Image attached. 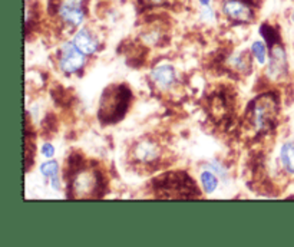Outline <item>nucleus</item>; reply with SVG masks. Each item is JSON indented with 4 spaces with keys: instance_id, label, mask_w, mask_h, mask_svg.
<instances>
[{
    "instance_id": "nucleus-1",
    "label": "nucleus",
    "mask_w": 294,
    "mask_h": 247,
    "mask_svg": "<svg viewBox=\"0 0 294 247\" xmlns=\"http://www.w3.org/2000/svg\"><path fill=\"white\" fill-rule=\"evenodd\" d=\"M86 55L79 49L74 42L65 43L60 50V58H59V68L62 72L71 75L79 72L83 65H85V58Z\"/></svg>"
},
{
    "instance_id": "nucleus-2",
    "label": "nucleus",
    "mask_w": 294,
    "mask_h": 247,
    "mask_svg": "<svg viewBox=\"0 0 294 247\" xmlns=\"http://www.w3.org/2000/svg\"><path fill=\"white\" fill-rule=\"evenodd\" d=\"M58 13L66 25L72 27L80 26L85 21V10L82 7V0H62Z\"/></svg>"
},
{
    "instance_id": "nucleus-3",
    "label": "nucleus",
    "mask_w": 294,
    "mask_h": 247,
    "mask_svg": "<svg viewBox=\"0 0 294 247\" xmlns=\"http://www.w3.org/2000/svg\"><path fill=\"white\" fill-rule=\"evenodd\" d=\"M98 185V177L91 170H79L72 178V190L78 197H86L95 191Z\"/></svg>"
},
{
    "instance_id": "nucleus-4",
    "label": "nucleus",
    "mask_w": 294,
    "mask_h": 247,
    "mask_svg": "<svg viewBox=\"0 0 294 247\" xmlns=\"http://www.w3.org/2000/svg\"><path fill=\"white\" fill-rule=\"evenodd\" d=\"M222 12L227 18L237 22L253 21V9L245 0H225L222 4Z\"/></svg>"
},
{
    "instance_id": "nucleus-5",
    "label": "nucleus",
    "mask_w": 294,
    "mask_h": 247,
    "mask_svg": "<svg viewBox=\"0 0 294 247\" xmlns=\"http://www.w3.org/2000/svg\"><path fill=\"white\" fill-rule=\"evenodd\" d=\"M74 43L85 55H92L99 49L98 39L88 29H80L75 33Z\"/></svg>"
},
{
    "instance_id": "nucleus-6",
    "label": "nucleus",
    "mask_w": 294,
    "mask_h": 247,
    "mask_svg": "<svg viewBox=\"0 0 294 247\" xmlns=\"http://www.w3.org/2000/svg\"><path fill=\"white\" fill-rule=\"evenodd\" d=\"M273 115V108L267 99H260L255 102L254 109H253V121L257 128H266L270 124Z\"/></svg>"
},
{
    "instance_id": "nucleus-7",
    "label": "nucleus",
    "mask_w": 294,
    "mask_h": 247,
    "mask_svg": "<svg viewBox=\"0 0 294 247\" xmlns=\"http://www.w3.org/2000/svg\"><path fill=\"white\" fill-rule=\"evenodd\" d=\"M151 78L157 83V86L167 89L172 86V83L175 82V71L170 65H159L152 69Z\"/></svg>"
},
{
    "instance_id": "nucleus-8",
    "label": "nucleus",
    "mask_w": 294,
    "mask_h": 247,
    "mask_svg": "<svg viewBox=\"0 0 294 247\" xmlns=\"http://www.w3.org/2000/svg\"><path fill=\"white\" fill-rule=\"evenodd\" d=\"M287 66V59H286V52L281 46H274L271 50V58H270L269 75L275 78L278 75L286 72Z\"/></svg>"
},
{
    "instance_id": "nucleus-9",
    "label": "nucleus",
    "mask_w": 294,
    "mask_h": 247,
    "mask_svg": "<svg viewBox=\"0 0 294 247\" xmlns=\"http://www.w3.org/2000/svg\"><path fill=\"white\" fill-rule=\"evenodd\" d=\"M135 155H137V158L139 161L149 163V161H152V160H155L158 157V148L151 143H141V144L137 145Z\"/></svg>"
},
{
    "instance_id": "nucleus-10",
    "label": "nucleus",
    "mask_w": 294,
    "mask_h": 247,
    "mask_svg": "<svg viewBox=\"0 0 294 247\" xmlns=\"http://www.w3.org/2000/svg\"><path fill=\"white\" fill-rule=\"evenodd\" d=\"M280 161L289 173L294 174V143H286L281 147Z\"/></svg>"
},
{
    "instance_id": "nucleus-11",
    "label": "nucleus",
    "mask_w": 294,
    "mask_h": 247,
    "mask_svg": "<svg viewBox=\"0 0 294 247\" xmlns=\"http://www.w3.org/2000/svg\"><path fill=\"white\" fill-rule=\"evenodd\" d=\"M199 178H201V184H202L204 191H207L208 194H211V193H214L217 190V187H218V175L214 173V171H211L210 168H207L205 171L201 173Z\"/></svg>"
},
{
    "instance_id": "nucleus-12",
    "label": "nucleus",
    "mask_w": 294,
    "mask_h": 247,
    "mask_svg": "<svg viewBox=\"0 0 294 247\" xmlns=\"http://www.w3.org/2000/svg\"><path fill=\"white\" fill-rule=\"evenodd\" d=\"M251 52H253V55L255 56V59L258 61L260 65H264L267 62V48H266V43H263L260 41H255L251 45Z\"/></svg>"
},
{
    "instance_id": "nucleus-13",
    "label": "nucleus",
    "mask_w": 294,
    "mask_h": 247,
    "mask_svg": "<svg viewBox=\"0 0 294 247\" xmlns=\"http://www.w3.org/2000/svg\"><path fill=\"white\" fill-rule=\"evenodd\" d=\"M40 173L46 178H53V177H59V164L53 160H49L46 163H43L40 165Z\"/></svg>"
},
{
    "instance_id": "nucleus-14",
    "label": "nucleus",
    "mask_w": 294,
    "mask_h": 247,
    "mask_svg": "<svg viewBox=\"0 0 294 247\" xmlns=\"http://www.w3.org/2000/svg\"><path fill=\"white\" fill-rule=\"evenodd\" d=\"M201 18H202L204 21H207V22H211V21H214V18H216V13H214L213 7H211L210 4H208V6H202Z\"/></svg>"
},
{
    "instance_id": "nucleus-15",
    "label": "nucleus",
    "mask_w": 294,
    "mask_h": 247,
    "mask_svg": "<svg viewBox=\"0 0 294 247\" xmlns=\"http://www.w3.org/2000/svg\"><path fill=\"white\" fill-rule=\"evenodd\" d=\"M208 168H210L211 171H214V173L217 174L218 177H221V178H224V177L227 175L225 168H224V167H221V164L218 163V161H213L211 164H208Z\"/></svg>"
},
{
    "instance_id": "nucleus-16",
    "label": "nucleus",
    "mask_w": 294,
    "mask_h": 247,
    "mask_svg": "<svg viewBox=\"0 0 294 247\" xmlns=\"http://www.w3.org/2000/svg\"><path fill=\"white\" fill-rule=\"evenodd\" d=\"M42 154L46 157V158H52L55 155V147L52 144H43L42 147Z\"/></svg>"
},
{
    "instance_id": "nucleus-17",
    "label": "nucleus",
    "mask_w": 294,
    "mask_h": 247,
    "mask_svg": "<svg viewBox=\"0 0 294 247\" xmlns=\"http://www.w3.org/2000/svg\"><path fill=\"white\" fill-rule=\"evenodd\" d=\"M148 3H152V4H159V3H162L164 0H145Z\"/></svg>"
},
{
    "instance_id": "nucleus-18",
    "label": "nucleus",
    "mask_w": 294,
    "mask_h": 247,
    "mask_svg": "<svg viewBox=\"0 0 294 247\" xmlns=\"http://www.w3.org/2000/svg\"><path fill=\"white\" fill-rule=\"evenodd\" d=\"M199 1H201V4H202V6H208L211 0H199Z\"/></svg>"
},
{
    "instance_id": "nucleus-19",
    "label": "nucleus",
    "mask_w": 294,
    "mask_h": 247,
    "mask_svg": "<svg viewBox=\"0 0 294 247\" xmlns=\"http://www.w3.org/2000/svg\"><path fill=\"white\" fill-rule=\"evenodd\" d=\"M292 21L294 22V10H293V13H292Z\"/></svg>"
}]
</instances>
